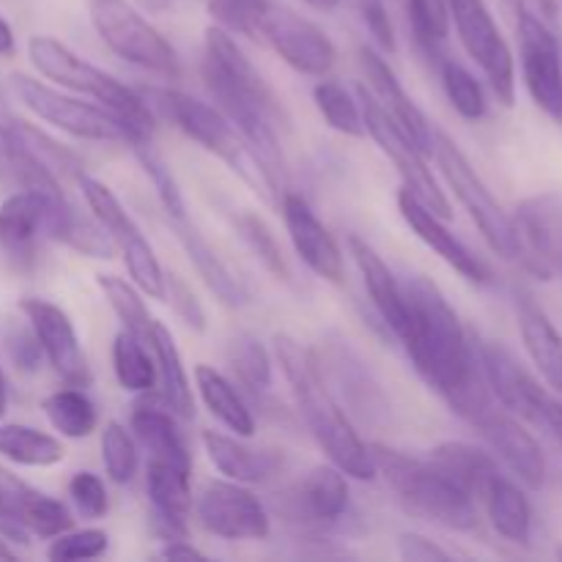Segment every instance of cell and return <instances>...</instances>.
Returning <instances> with one entry per match:
<instances>
[{"instance_id":"cell-1","label":"cell","mask_w":562,"mask_h":562,"mask_svg":"<svg viewBox=\"0 0 562 562\" xmlns=\"http://www.w3.org/2000/svg\"><path fill=\"white\" fill-rule=\"evenodd\" d=\"M401 291L406 322L398 338L404 340L406 355L428 387L437 390L453 412L472 423L492 406V390L483 376L477 344L467 335L459 313L437 283L423 274H412L401 283Z\"/></svg>"},{"instance_id":"cell-2","label":"cell","mask_w":562,"mask_h":562,"mask_svg":"<svg viewBox=\"0 0 562 562\" xmlns=\"http://www.w3.org/2000/svg\"><path fill=\"white\" fill-rule=\"evenodd\" d=\"M201 71L214 108L241 132L258 159L274 176V181L283 187L289 176V165L278 140V124L285 126L283 104L274 97L261 71L241 53L234 33L220 25L206 27Z\"/></svg>"},{"instance_id":"cell-3","label":"cell","mask_w":562,"mask_h":562,"mask_svg":"<svg viewBox=\"0 0 562 562\" xmlns=\"http://www.w3.org/2000/svg\"><path fill=\"white\" fill-rule=\"evenodd\" d=\"M274 357L283 368L285 382L291 384V393H294L307 431L316 439L318 448L327 453L329 464H335L346 477H355V481L376 477L371 445L362 442L346 409L324 384L316 360H313V351L305 349L291 335H278L274 338Z\"/></svg>"},{"instance_id":"cell-4","label":"cell","mask_w":562,"mask_h":562,"mask_svg":"<svg viewBox=\"0 0 562 562\" xmlns=\"http://www.w3.org/2000/svg\"><path fill=\"white\" fill-rule=\"evenodd\" d=\"M148 104L154 110L165 115L168 121H173L187 137H192L195 143H201L209 154H214L217 159H223L263 203L269 206H278L280 203V184L274 181V176L269 173L267 165L258 159V154L252 151L250 143L241 137V132L220 113L212 104L201 102V99L190 97V93L173 91V88H148L146 91Z\"/></svg>"},{"instance_id":"cell-5","label":"cell","mask_w":562,"mask_h":562,"mask_svg":"<svg viewBox=\"0 0 562 562\" xmlns=\"http://www.w3.org/2000/svg\"><path fill=\"white\" fill-rule=\"evenodd\" d=\"M27 58H31V64L36 66V71L42 77L58 82L60 88H69V91L97 99L115 119L124 121L132 132L130 146L151 140V104L140 93L132 91L130 86L115 80L113 75L102 71L99 66L88 64L86 58H80L64 42H58L53 36H31V42H27Z\"/></svg>"},{"instance_id":"cell-6","label":"cell","mask_w":562,"mask_h":562,"mask_svg":"<svg viewBox=\"0 0 562 562\" xmlns=\"http://www.w3.org/2000/svg\"><path fill=\"white\" fill-rule=\"evenodd\" d=\"M373 464L384 475L395 497L412 514L448 527V530L470 532L477 527L475 497L464 492L453 477L445 475L434 461L412 459L401 450L371 445Z\"/></svg>"},{"instance_id":"cell-7","label":"cell","mask_w":562,"mask_h":562,"mask_svg":"<svg viewBox=\"0 0 562 562\" xmlns=\"http://www.w3.org/2000/svg\"><path fill=\"white\" fill-rule=\"evenodd\" d=\"M434 157H437L439 170H442L445 181L450 184L453 195L459 198L461 206L470 212L472 223L481 228L483 239L488 241L497 256H503L505 261H516L525 267V245H521L519 228H516V220L499 206L497 198L492 195V190L486 187V181L481 179L472 162L467 159V154L461 151L459 143L450 135H445L442 130L434 132Z\"/></svg>"},{"instance_id":"cell-8","label":"cell","mask_w":562,"mask_h":562,"mask_svg":"<svg viewBox=\"0 0 562 562\" xmlns=\"http://www.w3.org/2000/svg\"><path fill=\"white\" fill-rule=\"evenodd\" d=\"M93 27L99 38L113 49L119 58L130 60L132 66L154 71L162 77H179V55L170 47L168 38L146 20L126 0H91L88 3Z\"/></svg>"},{"instance_id":"cell-9","label":"cell","mask_w":562,"mask_h":562,"mask_svg":"<svg viewBox=\"0 0 562 562\" xmlns=\"http://www.w3.org/2000/svg\"><path fill=\"white\" fill-rule=\"evenodd\" d=\"M77 184H80L88 209L93 212V220L108 231L115 250L124 256L126 272H130L132 283H135L143 294L151 296V300L165 302V269L159 267L151 245H148V239L143 236V231L137 228L132 214L121 206L115 192L110 190L108 184H102L99 179H93V176L82 173L80 179H77Z\"/></svg>"},{"instance_id":"cell-10","label":"cell","mask_w":562,"mask_h":562,"mask_svg":"<svg viewBox=\"0 0 562 562\" xmlns=\"http://www.w3.org/2000/svg\"><path fill=\"white\" fill-rule=\"evenodd\" d=\"M11 91L16 93L22 104L31 110L36 119L47 121L55 130L77 137V140H97V143H132L130 126L115 119L110 110L97 108V104L80 102L75 97L55 91L47 82L27 75H11Z\"/></svg>"},{"instance_id":"cell-11","label":"cell","mask_w":562,"mask_h":562,"mask_svg":"<svg viewBox=\"0 0 562 562\" xmlns=\"http://www.w3.org/2000/svg\"><path fill=\"white\" fill-rule=\"evenodd\" d=\"M360 108H362V121H366V132L376 140V146L393 159L395 170L404 179V190H409L417 201L426 203L434 214H439L442 220L453 217V209L450 201L445 198V192L439 190L437 179L428 170V154H423L417 148V143L395 124L393 115L376 102V99L368 93L366 86H360Z\"/></svg>"},{"instance_id":"cell-12","label":"cell","mask_w":562,"mask_h":562,"mask_svg":"<svg viewBox=\"0 0 562 562\" xmlns=\"http://www.w3.org/2000/svg\"><path fill=\"white\" fill-rule=\"evenodd\" d=\"M450 22L456 25L461 44L470 53V58L486 75L488 86L497 93L505 108H514L516 102V69L514 55L503 31L494 22L486 0H448Z\"/></svg>"},{"instance_id":"cell-13","label":"cell","mask_w":562,"mask_h":562,"mask_svg":"<svg viewBox=\"0 0 562 562\" xmlns=\"http://www.w3.org/2000/svg\"><path fill=\"white\" fill-rule=\"evenodd\" d=\"M256 36H261L291 69L307 77H327L333 71L338 49L333 38L296 11L269 0L256 16Z\"/></svg>"},{"instance_id":"cell-14","label":"cell","mask_w":562,"mask_h":562,"mask_svg":"<svg viewBox=\"0 0 562 562\" xmlns=\"http://www.w3.org/2000/svg\"><path fill=\"white\" fill-rule=\"evenodd\" d=\"M516 31H519L521 71L532 102L549 119L562 121V53L558 36L525 3L516 9Z\"/></svg>"},{"instance_id":"cell-15","label":"cell","mask_w":562,"mask_h":562,"mask_svg":"<svg viewBox=\"0 0 562 562\" xmlns=\"http://www.w3.org/2000/svg\"><path fill=\"white\" fill-rule=\"evenodd\" d=\"M201 527L225 541H263L272 530L267 505L236 481H212L195 503Z\"/></svg>"},{"instance_id":"cell-16","label":"cell","mask_w":562,"mask_h":562,"mask_svg":"<svg viewBox=\"0 0 562 562\" xmlns=\"http://www.w3.org/2000/svg\"><path fill=\"white\" fill-rule=\"evenodd\" d=\"M313 360H316L324 384L340 406H349L366 420L387 415V398L382 393V384L376 382L360 351L351 349L349 340H324L322 349H313Z\"/></svg>"},{"instance_id":"cell-17","label":"cell","mask_w":562,"mask_h":562,"mask_svg":"<svg viewBox=\"0 0 562 562\" xmlns=\"http://www.w3.org/2000/svg\"><path fill=\"white\" fill-rule=\"evenodd\" d=\"M71 530V514L60 499L27 486L14 472L0 467V532L11 541L55 538Z\"/></svg>"},{"instance_id":"cell-18","label":"cell","mask_w":562,"mask_h":562,"mask_svg":"<svg viewBox=\"0 0 562 562\" xmlns=\"http://www.w3.org/2000/svg\"><path fill=\"white\" fill-rule=\"evenodd\" d=\"M20 311L31 322L38 346H42V355L47 357L53 371L69 387H91V366H88V357L82 351L75 324L66 316V311H60L58 305L47 300H36V296L22 300Z\"/></svg>"},{"instance_id":"cell-19","label":"cell","mask_w":562,"mask_h":562,"mask_svg":"<svg viewBox=\"0 0 562 562\" xmlns=\"http://www.w3.org/2000/svg\"><path fill=\"white\" fill-rule=\"evenodd\" d=\"M278 206L283 209L285 231H289V239L302 263L327 283L344 285V252H340L338 241L329 234L327 225L316 217L311 203L296 192H283Z\"/></svg>"},{"instance_id":"cell-20","label":"cell","mask_w":562,"mask_h":562,"mask_svg":"<svg viewBox=\"0 0 562 562\" xmlns=\"http://www.w3.org/2000/svg\"><path fill=\"white\" fill-rule=\"evenodd\" d=\"M472 426L481 431L488 448L505 461V467L527 488H532V492L543 488V483H547V456H543L538 439L516 420V415L488 406L486 412H481L472 420Z\"/></svg>"},{"instance_id":"cell-21","label":"cell","mask_w":562,"mask_h":562,"mask_svg":"<svg viewBox=\"0 0 562 562\" xmlns=\"http://www.w3.org/2000/svg\"><path fill=\"white\" fill-rule=\"evenodd\" d=\"M477 357H481L483 376H486L494 398L510 415L521 417V420L541 423L543 406L552 395L521 368V362L499 344H481L477 346Z\"/></svg>"},{"instance_id":"cell-22","label":"cell","mask_w":562,"mask_h":562,"mask_svg":"<svg viewBox=\"0 0 562 562\" xmlns=\"http://www.w3.org/2000/svg\"><path fill=\"white\" fill-rule=\"evenodd\" d=\"M398 212L401 217L406 220V225L412 228V234L428 247V250L437 252L450 269L461 274L464 280L470 283H488L492 280V269L483 263V258H477L464 241L459 239L456 234H450L445 220L439 214H434L431 209L426 206L423 201H417L409 190H401L398 192Z\"/></svg>"},{"instance_id":"cell-23","label":"cell","mask_w":562,"mask_h":562,"mask_svg":"<svg viewBox=\"0 0 562 562\" xmlns=\"http://www.w3.org/2000/svg\"><path fill=\"white\" fill-rule=\"evenodd\" d=\"M66 192L44 195L36 190H14L0 203V247L14 263L33 261L36 241L42 231H47L49 212L66 203Z\"/></svg>"},{"instance_id":"cell-24","label":"cell","mask_w":562,"mask_h":562,"mask_svg":"<svg viewBox=\"0 0 562 562\" xmlns=\"http://www.w3.org/2000/svg\"><path fill=\"white\" fill-rule=\"evenodd\" d=\"M360 66H362V75H366V80H368V86H366L368 93H371V97L376 99V102L382 104L390 115H393L395 124H398L401 130H404L406 135L417 143V148L431 157L434 132L437 130H434L431 121L426 119V113L417 108L415 99L404 91V86H401V80L395 77V71L390 69L387 60H384L376 49L362 47L360 49Z\"/></svg>"},{"instance_id":"cell-25","label":"cell","mask_w":562,"mask_h":562,"mask_svg":"<svg viewBox=\"0 0 562 562\" xmlns=\"http://www.w3.org/2000/svg\"><path fill=\"white\" fill-rule=\"evenodd\" d=\"M203 448H206L209 461L220 475L228 481L245 483V486H256V483L272 481L280 475L285 467L283 450L274 448H250L241 442V437H225L220 431H203L201 437Z\"/></svg>"},{"instance_id":"cell-26","label":"cell","mask_w":562,"mask_h":562,"mask_svg":"<svg viewBox=\"0 0 562 562\" xmlns=\"http://www.w3.org/2000/svg\"><path fill=\"white\" fill-rule=\"evenodd\" d=\"M190 472L168 461H148L146 492L154 505V527L165 541L187 536V516L192 510Z\"/></svg>"},{"instance_id":"cell-27","label":"cell","mask_w":562,"mask_h":562,"mask_svg":"<svg viewBox=\"0 0 562 562\" xmlns=\"http://www.w3.org/2000/svg\"><path fill=\"white\" fill-rule=\"evenodd\" d=\"M289 505L294 516L307 521L333 525L346 514L349 505V483L335 464H318L289 492Z\"/></svg>"},{"instance_id":"cell-28","label":"cell","mask_w":562,"mask_h":562,"mask_svg":"<svg viewBox=\"0 0 562 562\" xmlns=\"http://www.w3.org/2000/svg\"><path fill=\"white\" fill-rule=\"evenodd\" d=\"M349 250L351 256H355V263L357 269H360L362 280H366V289L368 294H371L373 307H376V313L382 316V322L398 335L406 322V305L404 291H401V283L395 280L393 269L384 263V258L379 256L376 247H373L371 241L362 239V236H349Z\"/></svg>"},{"instance_id":"cell-29","label":"cell","mask_w":562,"mask_h":562,"mask_svg":"<svg viewBox=\"0 0 562 562\" xmlns=\"http://www.w3.org/2000/svg\"><path fill=\"white\" fill-rule=\"evenodd\" d=\"M132 431L154 461H168L181 470H192L190 450H187L184 439L176 428L173 412L162 401L159 404L148 398L137 401L135 409H132Z\"/></svg>"},{"instance_id":"cell-30","label":"cell","mask_w":562,"mask_h":562,"mask_svg":"<svg viewBox=\"0 0 562 562\" xmlns=\"http://www.w3.org/2000/svg\"><path fill=\"white\" fill-rule=\"evenodd\" d=\"M0 181L14 190H36L44 195L64 192V181L55 179L42 159H36V154L25 146L11 115L0 119Z\"/></svg>"},{"instance_id":"cell-31","label":"cell","mask_w":562,"mask_h":562,"mask_svg":"<svg viewBox=\"0 0 562 562\" xmlns=\"http://www.w3.org/2000/svg\"><path fill=\"white\" fill-rule=\"evenodd\" d=\"M170 225H173L176 239L181 241V247H184V252L190 256L192 267L198 269L203 283L209 285V291H212V294L228 307L245 305L247 302L245 289H241L239 280L234 278V272L225 267L223 258L212 250V245L203 239L201 231H198L187 217H170Z\"/></svg>"},{"instance_id":"cell-32","label":"cell","mask_w":562,"mask_h":562,"mask_svg":"<svg viewBox=\"0 0 562 562\" xmlns=\"http://www.w3.org/2000/svg\"><path fill=\"white\" fill-rule=\"evenodd\" d=\"M516 318H519L525 349L530 360L536 362L538 373L547 379L549 387L562 393V335L558 333V327L527 296H519V302H516Z\"/></svg>"},{"instance_id":"cell-33","label":"cell","mask_w":562,"mask_h":562,"mask_svg":"<svg viewBox=\"0 0 562 562\" xmlns=\"http://www.w3.org/2000/svg\"><path fill=\"white\" fill-rule=\"evenodd\" d=\"M148 349L154 351V360H157L159 384H162V404L176 417H181V420H192L195 417V401H192L190 379H187L179 346H176L173 335H170V329L165 324H151Z\"/></svg>"},{"instance_id":"cell-34","label":"cell","mask_w":562,"mask_h":562,"mask_svg":"<svg viewBox=\"0 0 562 562\" xmlns=\"http://www.w3.org/2000/svg\"><path fill=\"white\" fill-rule=\"evenodd\" d=\"M483 505H486L488 521H492L494 530L510 543H530L532 532V508L527 494L516 486L514 481L497 472V475L488 481L486 492H483Z\"/></svg>"},{"instance_id":"cell-35","label":"cell","mask_w":562,"mask_h":562,"mask_svg":"<svg viewBox=\"0 0 562 562\" xmlns=\"http://www.w3.org/2000/svg\"><path fill=\"white\" fill-rule=\"evenodd\" d=\"M195 384L201 401L206 404V409L223 423L228 431H234L236 437L250 439L256 437V417H252L250 406L245 404L236 387L231 384V379H225L217 368L212 366H198L195 368Z\"/></svg>"},{"instance_id":"cell-36","label":"cell","mask_w":562,"mask_h":562,"mask_svg":"<svg viewBox=\"0 0 562 562\" xmlns=\"http://www.w3.org/2000/svg\"><path fill=\"white\" fill-rule=\"evenodd\" d=\"M431 461L475 499L483 497L488 481L499 472L497 461H494L492 456L483 453L481 448H472V445L467 442L437 445V448L431 450Z\"/></svg>"},{"instance_id":"cell-37","label":"cell","mask_w":562,"mask_h":562,"mask_svg":"<svg viewBox=\"0 0 562 562\" xmlns=\"http://www.w3.org/2000/svg\"><path fill=\"white\" fill-rule=\"evenodd\" d=\"M0 456L20 467H55L64 461L66 450L58 439L38 428L5 423L0 426Z\"/></svg>"},{"instance_id":"cell-38","label":"cell","mask_w":562,"mask_h":562,"mask_svg":"<svg viewBox=\"0 0 562 562\" xmlns=\"http://www.w3.org/2000/svg\"><path fill=\"white\" fill-rule=\"evenodd\" d=\"M49 426L66 439H86L97 431V406L82 387H66L47 395L42 404Z\"/></svg>"},{"instance_id":"cell-39","label":"cell","mask_w":562,"mask_h":562,"mask_svg":"<svg viewBox=\"0 0 562 562\" xmlns=\"http://www.w3.org/2000/svg\"><path fill=\"white\" fill-rule=\"evenodd\" d=\"M113 371L115 379L130 393H151L157 384V366L148 357L146 340L121 329L113 340Z\"/></svg>"},{"instance_id":"cell-40","label":"cell","mask_w":562,"mask_h":562,"mask_svg":"<svg viewBox=\"0 0 562 562\" xmlns=\"http://www.w3.org/2000/svg\"><path fill=\"white\" fill-rule=\"evenodd\" d=\"M97 285L102 289L104 300L113 307L115 316L121 318L126 333L137 335L148 344V333H151L154 318L148 316V307L143 302V291L137 289L132 280L119 278V274H97Z\"/></svg>"},{"instance_id":"cell-41","label":"cell","mask_w":562,"mask_h":562,"mask_svg":"<svg viewBox=\"0 0 562 562\" xmlns=\"http://www.w3.org/2000/svg\"><path fill=\"white\" fill-rule=\"evenodd\" d=\"M406 16L417 49L428 58H439L450 36L448 0H406Z\"/></svg>"},{"instance_id":"cell-42","label":"cell","mask_w":562,"mask_h":562,"mask_svg":"<svg viewBox=\"0 0 562 562\" xmlns=\"http://www.w3.org/2000/svg\"><path fill=\"white\" fill-rule=\"evenodd\" d=\"M313 102H316L318 113L333 126L335 132L346 137H362L366 135V121H362L360 102H355L349 91L340 82L324 80L313 88Z\"/></svg>"},{"instance_id":"cell-43","label":"cell","mask_w":562,"mask_h":562,"mask_svg":"<svg viewBox=\"0 0 562 562\" xmlns=\"http://www.w3.org/2000/svg\"><path fill=\"white\" fill-rule=\"evenodd\" d=\"M228 362L236 379L252 393H263L272 387V357L256 335H236L228 346Z\"/></svg>"},{"instance_id":"cell-44","label":"cell","mask_w":562,"mask_h":562,"mask_svg":"<svg viewBox=\"0 0 562 562\" xmlns=\"http://www.w3.org/2000/svg\"><path fill=\"white\" fill-rule=\"evenodd\" d=\"M439 71H442L445 93H448L456 113L467 121H481L486 115V93H483V86L475 80V75L459 60L450 58L442 60Z\"/></svg>"},{"instance_id":"cell-45","label":"cell","mask_w":562,"mask_h":562,"mask_svg":"<svg viewBox=\"0 0 562 562\" xmlns=\"http://www.w3.org/2000/svg\"><path fill=\"white\" fill-rule=\"evenodd\" d=\"M236 228H239L241 239H245V245L250 247L252 256H256L258 261L274 274V278L283 280V283H291L289 261H285L283 247H280L278 236L272 234V228H269V225L252 212H241L239 217H236Z\"/></svg>"},{"instance_id":"cell-46","label":"cell","mask_w":562,"mask_h":562,"mask_svg":"<svg viewBox=\"0 0 562 562\" xmlns=\"http://www.w3.org/2000/svg\"><path fill=\"white\" fill-rule=\"evenodd\" d=\"M102 464L113 483H130L137 472V448L121 423H108L102 431Z\"/></svg>"},{"instance_id":"cell-47","label":"cell","mask_w":562,"mask_h":562,"mask_svg":"<svg viewBox=\"0 0 562 562\" xmlns=\"http://www.w3.org/2000/svg\"><path fill=\"white\" fill-rule=\"evenodd\" d=\"M132 151L137 154V159H140L143 170H146V176L151 179V184L157 187V195H159V201H162V209L168 212V217H187V206H184V198H181L179 184H176V179H173V173H170L168 165H165L162 159L154 154L151 140L135 143V146H132Z\"/></svg>"},{"instance_id":"cell-48","label":"cell","mask_w":562,"mask_h":562,"mask_svg":"<svg viewBox=\"0 0 562 562\" xmlns=\"http://www.w3.org/2000/svg\"><path fill=\"white\" fill-rule=\"evenodd\" d=\"M108 532L104 530H80V532H60L53 538L47 549V558L55 562H75L93 560L108 552Z\"/></svg>"},{"instance_id":"cell-49","label":"cell","mask_w":562,"mask_h":562,"mask_svg":"<svg viewBox=\"0 0 562 562\" xmlns=\"http://www.w3.org/2000/svg\"><path fill=\"white\" fill-rule=\"evenodd\" d=\"M69 497L82 519L97 521L102 519V516H108V488H104L102 477L93 475V472H77V475L71 477Z\"/></svg>"},{"instance_id":"cell-50","label":"cell","mask_w":562,"mask_h":562,"mask_svg":"<svg viewBox=\"0 0 562 562\" xmlns=\"http://www.w3.org/2000/svg\"><path fill=\"white\" fill-rule=\"evenodd\" d=\"M165 302H170L176 311V316L187 324L195 333H206V311L198 302V296L192 294L190 285L173 272H165Z\"/></svg>"},{"instance_id":"cell-51","label":"cell","mask_w":562,"mask_h":562,"mask_svg":"<svg viewBox=\"0 0 562 562\" xmlns=\"http://www.w3.org/2000/svg\"><path fill=\"white\" fill-rule=\"evenodd\" d=\"M5 349H9L11 362H14L16 371L33 373L38 371V362H42V346H38L36 333H33L31 322L25 318V324H11L9 333H5Z\"/></svg>"},{"instance_id":"cell-52","label":"cell","mask_w":562,"mask_h":562,"mask_svg":"<svg viewBox=\"0 0 562 562\" xmlns=\"http://www.w3.org/2000/svg\"><path fill=\"white\" fill-rule=\"evenodd\" d=\"M357 9H360L362 22L371 31L373 42L384 49V53H395V31L393 22H390L387 5L384 0H357Z\"/></svg>"},{"instance_id":"cell-53","label":"cell","mask_w":562,"mask_h":562,"mask_svg":"<svg viewBox=\"0 0 562 562\" xmlns=\"http://www.w3.org/2000/svg\"><path fill=\"white\" fill-rule=\"evenodd\" d=\"M398 558L406 562H445L450 560V552H445L431 538L417 536V532H401L398 536Z\"/></svg>"},{"instance_id":"cell-54","label":"cell","mask_w":562,"mask_h":562,"mask_svg":"<svg viewBox=\"0 0 562 562\" xmlns=\"http://www.w3.org/2000/svg\"><path fill=\"white\" fill-rule=\"evenodd\" d=\"M159 558L162 560H206V554L198 547L187 543L184 538H170L165 541V547L159 549Z\"/></svg>"},{"instance_id":"cell-55","label":"cell","mask_w":562,"mask_h":562,"mask_svg":"<svg viewBox=\"0 0 562 562\" xmlns=\"http://www.w3.org/2000/svg\"><path fill=\"white\" fill-rule=\"evenodd\" d=\"M538 426H543L547 431H552V437L562 445V404H560V401H554V398L547 401V406H543L541 423H538Z\"/></svg>"},{"instance_id":"cell-56","label":"cell","mask_w":562,"mask_h":562,"mask_svg":"<svg viewBox=\"0 0 562 562\" xmlns=\"http://www.w3.org/2000/svg\"><path fill=\"white\" fill-rule=\"evenodd\" d=\"M214 3H223V5H231V9L241 11V14H247L252 20V27H256V16L258 11L263 9V5L269 3V0H214Z\"/></svg>"},{"instance_id":"cell-57","label":"cell","mask_w":562,"mask_h":562,"mask_svg":"<svg viewBox=\"0 0 562 562\" xmlns=\"http://www.w3.org/2000/svg\"><path fill=\"white\" fill-rule=\"evenodd\" d=\"M16 47V38H14V31H11L9 22L0 16V55H11Z\"/></svg>"},{"instance_id":"cell-58","label":"cell","mask_w":562,"mask_h":562,"mask_svg":"<svg viewBox=\"0 0 562 562\" xmlns=\"http://www.w3.org/2000/svg\"><path fill=\"white\" fill-rule=\"evenodd\" d=\"M307 5H311V9H316V11H324V14H329V11H335L340 5V0H305Z\"/></svg>"},{"instance_id":"cell-59","label":"cell","mask_w":562,"mask_h":562,"mask_svg":"<svg viewBox=\"0 0 562 562\" xmlns=\"http://www.w3.org/2000/svg\"><path fill=\"white\" fill-rule=\"evenodd\" d=\"M5 406H9V387H5V373L0 368V417L5 415Z\"/></svg>"},{"instance_id":"cell-60","label":"cell","mask_w":562,"mask_h":562,"mask_svg":"<svg viewBox=\"0 0 562 562\" xmlns=\"http://www.w3.org/2000/svg\"><path fill=\"white\" fill-rule=\"evenodd\" d=\"M0 560H16V552L3 541V538H0Z\"/></svg>"},{"instance_id":"cell-61","label":"cell","mask_w":562,"mask_h":562,"mask_svg":"<svg viewBox=\"0 0 562 562\" xmlns=\"http://www.w3.org/2000/svg\"><path fill=\"white\" fill-rule=\"evenodd\" d=\"M143 3H146L151 11H162V9H168L173 0H143Z\"/></svg>"},{"instance_id":"cell-62","label":"cell","mask_w":562,"mask_h":562,"mask_svg":"<svg viewBox=\"0 0 562 562\" xmlns=\"http://www.w3.org/2000/svg\"><path fill=\"white\" fill-rule=\"evenodd\" d=\"M9 99H5L3 88H0V119H9Z\"/></svg>"}]
</instances>
